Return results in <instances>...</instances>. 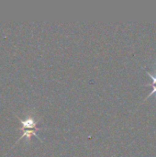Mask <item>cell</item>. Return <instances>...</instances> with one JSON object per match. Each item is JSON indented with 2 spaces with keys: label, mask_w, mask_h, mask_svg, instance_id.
Returning <instances> with one entry per match:
<instances>
[{
  "label": "cell",
  "mask_w": 156,
  "mask_h": 157,
  "mask_svg": "<svg viewBox=\"0 0 156 157\" xmlns=\"http://www.w3.org/2000/svg\"><path fill=\"white\" fill-rule=\"evenodd\" d=\"M146 74L151 77V79H152V84H148V85H145V86H152L153 90L151 91V93L149 94V96H147V97L144 98V100L148 99L149 98H151V97L154 96V95H155L156 97V72L155 74H151L150 72H147Z\"/></svg>",
  "instance_id": "cell-1"
}]
</instances>
